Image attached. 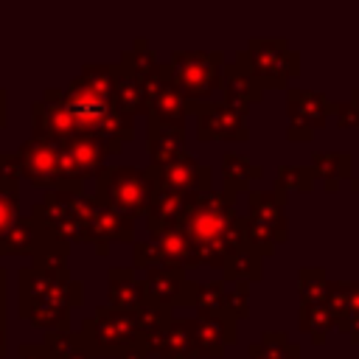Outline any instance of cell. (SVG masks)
I'll return each instance as SVG.
<instances>
[{
    "label": "cell",
    "mask_w": 359,
    "mask_h": 359,
    "mask_svg": "<svg viewBox=\"0 0 359 359\" xmlns=\"http://www.w3.org/2000/svg\"><path fill=\"white\" fill-rule=\"evenodd\" d=\"M62 104L79 135L98 137L115 151L135 137V118L123 115L112 95V65H84L62 90Z\"/></svg>",
    "instance_id": "1"
},
{
    "label": "cell",
    "mask_w": 359,
    "mask_h": 359,
    "mask_svg": "<svg viewBox=\"0 0 359 359\" xmlns=\"http://www.w3.org/2000/svg\"><path fill=\"white\" fill-rule=\"evenodd\" d=\"M180 227L196 247L199 264L210 269H222L230 258L247 247L244 238V216L236 210V196L224 191L188 194V205Z\"/></svg>",
    "instance_id": "2"
},
{
    "label": "cell",
    "mask_w": 359,
    "mask_h": 359,
    "mask_svg": "<svg viewBox=\"0 0 359 359\" xmlns=\"http://www.w3.org/2000/svg\"><path fill=\"white\" fill-rule=\"evenodd\" d=\"M84 303V283L70 275V269H39L25 266L20 269V292L17 306L20 317L28 320L34 328L59 334L70 325V311Z\"/></svg>",
    "instance_id": "3"
},
{
    "label": "cell",
    "mask_w": 359,
    "mask_h": 359,
    "mask_svg": "<svg viewBox=\"0 0 359 359\" xmlns=\"http://www.w3.org/2000/svg\"><path fill=\"white\" fill-rule=\"evenodd\" d=\"M157 191V180L151 168H137V165H104L95 174V199L121 213V216H146L151 196Z\"/></svg>",
    "instance_id": "4"
},
{
    "label": "cell",
    "mask_w": 359,
    "mask_h": 359,
    "mask_svg": "<svg viewBox=\"0 0 359 359\" xmlns=\"http://www.w3.org/2000/svg\"><path fill=\"white\" fill-rule=\"evenodd\" d=\"M17 154H20V165H22V180H28L34 188H45V194L48 191L84 194V182L73 171L62 143L28 135Z\"/></svg>",
    "instance_id": "5"
},
{
    "label": "cell",
    "mask_w": 359,
    "mask_h": 359,
    "mask_svg": "<svg viewBox=\"0 0 359 359\" xmlns=\"http://www.w3.org/2000/svg\"><path fill=\"white\" fill-rule=\"evenodd\" d=\"M222 50H171L163 73L188 104H208L213 101V93L222 90Z\"/></svg>",
    "instance_id": "6"
},
{
    "label": "cell",
    "mask_w": 359,
    "mask_h": 359,
    "mask_svg": "<svg viewBox=\"0 0 359 359\" xmlns=\"http://www.w3.org/2000/svg\"><path fill=\"white\" fill-rule=\"evenodd\" d=\"M233 62L264 90H280L289 79L300 76V53L292 50L283 36H252Z\"/></svg>",
    "instance_id": "7"
},
{
    "label": "cell",
    "mask_w": 359,
    "mask_h": 359,
    "mask_svg": "<svg viewBox=\"0 0 359 359\" xmlns=\"http://www.w3.org/2000/svg\"><path fill=\"white\" fill-rule=\"evenodd\" d=\"M79 334L95 359L101 356L121 359L126 351L143 345V331L135 311H121L112 306H98L90 317H84Z\"/></svg>",
    "instance_id": "8"
},
{
    "label": "cell",
    "mask_w": 359,
    "mask_h": 359,
    "mask_svg": "<svg viewBox=\"0 0 359 359\" xmlns=\"http://www.w3.org/2000/svg\"><path fill=\"white\" fill-rule=\"evenodd\" d=\"M244 238L261 258L272 255L286 238V196L272 191H252L247 194V216H244Z\"/></svg>",
    "instance_id": "9"
},
{
    "label": "cell",
    "mask_w": 359,
    "mask_h": 359,
    "mask_svg": "<svg viewBox=\"0 0 359 359\" xmlns=\"http://www.w3.org/2000/svg\"><path fill=\"white\" fill-rule=\"evenodd\" d=\"M31 222L36 230L65 241L67 247L84 244V224H81V194L70 191H48L42 202L31 208Z\"/></svg>",
    "instance_id": "10"
},
{
    "label": "cell",
    "mask_w": 359,
    "mask_h": 359,
    "mask_svg": "<svg viewBox=\"0 0 359 359\" xmlns=\"http://www.w3.org/2000/svg\"><path fill=\"white\" fill-rule=\"evenodd\" d=\"M143 283H146L149 300L157 303L165 311L194 309L196 306V289H199V283L196 280H188L185 269L177 266V264H171V261L157 258L154 264H149Z\"/></svg>",
    "instance_id": "11"
},
{
    "label": "cell",
    "mask_w": 359,
    "mask_h": 359,
    "mask_svg": "<svg viewBox=\"0 0 359 359\" xmlns=\"http://www.w3.org/2000/svg\"><path fill=\"white\" fill-rule=\"evenodd\" d=\"M286 115H289L286 137L292 143H309L314 137V132L325 126L328 115H334V101L314 90L289 87L286 90Z\"/></svg>",
    "instance_id": "12"
},
{
    "label": "cell",
    "mask_w": 359,
    "mask_h": 359,
    "mask_svg": "<svg viewBox=\"0 0 359 359\" xmlns=\"http://www.w3.org/2000/svg\"><path fill=\"white\" fill-rule=\"evenodd\" d=\"M81 224H84V244H93L98 255H107L109 241L135 244V219L104 208L95 196L87 194H81Z\"/></svg>",
    "instance_id": "13"
},
{
    "label": "cell",
    "mask_w": 359,
    "mask_h": 359,
    "mask_svg": "<svg viewBox=\"0 0 359 359\" xmlns=\"http://www.w3.org/2000/svg\"><path fill=\"white\" fill-rule=\"evenodd\" d=\"M185 320L191 334V359H216L224 353L227 345H236L238 339V323L227 314L196 311Z\"/></svg>",
    "instance_id": "14"
},
{
    "label": "cell",
    "mask_w": 359,
    "mask_h": 359,
    "mask_svg": "<svg viewBox=\"0 0 359 359\" xmlns=\"http://www.w3.org/2000/svg\"><path fill=\"white\" fill-rule=\"evenodd\" d=\"M157 185L160 188H168V191H177V194H205V191H213V168L199 163L196 157H191L188 151H180L163 163H154L149 165Z\"/></svg>",
    "instance_id": "15"
},
{
    "label": "cell",
    "mask_w": 359,
    "mask_h": 359,
    "mask_svg": "<svg viewBox=\"0 0 359 359\" xmlns=\"http://www.w3.org/2000/svg\"><path fill=\"white\" fill-rule=\"evenodd\" d=\"M188 112L196 115V137L199 140H250L247 115L233 109L224 101H208V104H188Z\"/></svg>",
    "instance_id": "16"
},
{
    "label": "cell",
    "mask_w": 359,
    "mask_h": 359,
    "mask_svg": "<svg viewBox=\"0 0 359 359\" xmlns=\"http://www.w3.org/2000/svg\"><path fill=\"white\" fill-rule=\"evenodd\" d=\"M31 135L45 137V140H56V143H65V140L79 135L73 118L67 115V109L62 104L59 87L45 90V95L31 104Z\"/></svg>",
    "instance_id": "17"
},
{
    "label": "cell",
    "mask_w": 359,
    "mask_h": 359,
    "mask_svg": "<svg viewBox=\"0 0 359 359\" xmlns=\"http://www.w3.org/2000/svg\"><path fill=\"white\" fill-rule=\"evenodd\" d=\"M196 311H216L227 314L236 323L250 317V283H227V280H210L199 283L196 289Z\"/></svg>",
    "instance_id": "18"
},
{
    "label": "cell",
    "mask_w": 359,
    "mask_h": 359,
    "mask_svg": "<svg viewBox=\"0 0 359 359\" xmlns=\"http://www.w3.org/2000/svg\"><path fill=\"white\" fill-rule=\"evenodd\" d=\"M146 95H149V115L146 121L185 129V115H188V101L180 95V90L168 81V76L160 70L151 81H146Z\"/></svg>",
    "instance_id": "19"
},
{
    "label": "cell",
    "mask_w": 359,
    "mask_h": 359,
    "mask_svg": "<svg viewBox=\"0 0 359 359\" xmlns=\"http://www.w3.org/2000/svg\"><path fill=\"white\" fill-rule=\"evenodd\" d=\"M325 303L337 320V331L359 345V280H328Z\"/></svg>",
    "instance_id": "20"
},
{
    "label": "cell",
    "mask_w": 359,
    "mask_h": 359,
    "mask_svg": "<svg viewBox=\"0 0 359 359\" xmlns=\"http://www.w3.org/2000/svg\"><path fill=\"white\" fill-rule=\"evenodd\" d=\"M62 149L67 151V160H70V165H73V171L79 174L81 182L90 180V177L95 180V174L107 165V157L118 154L112 146H107L104 140L90 137V135H76V137L65 140Z\"/></svg>",
    "instance_id": "21"
},
{
    "label": "cell",
    "mask_w": 359,
    "mask_h": 359,
    "mask_svg": "<svg viewBox=\"0 0 359 359\" xmlns=\"http://www.w3.org/2000/svg\"><path fill=\"white\" fill-rule=\"evenodd\" d=\"M222 95H224L222 98L224 104L247 115V109L264 98V87L250 73H244L236 62H230L222 67Z\"/></svg>",
    "instance_id": "22"
},
{
    "label": "cell",
    "mask_w": 359,
    "mask_h": 359,
    "mask_svg": "<svg viewBox=\"0 0 359 359\" xmlns=\"http://www.w3.org/2000/svg\"><path fill=\"white\" fill-rule=\"evenodd\" d=\"M107 283H109V306L121 309V311H137L143 303H149V292L146 283L135 278L132 269L126 266H112L107 272Z\"/></svg>",
    "instance_id": "23"
},
{
    "label": "cell",
    "mask_w": 359,
    "mask_h": 359,
    "mask_svg": "<svg viewBox=\"0 0 359 359\" xmlns=\"http://www.w3.org/2000/svg\"><path fill=\"white\" fill-rule=\"evenodd\" d=\"M112 95L115 104L123 115H149V95H146V81L123 70L121 65H112Z\"/></svg>",
    "instance_id": "24"
},
{
    "label": "cell",
    "mask_w": 359,
    "mask_h": 359,
    "mask_svg": "<svg viewBox=\"0 0 359 359\" xmlns=\"http://www.w3.org/2000/svg\"><path fill=\"white\" fill-rule=\"evenodd\" d=\"M151 238H154V247H157V252H160L163 261H171V264L182 266V269L202 266L194 241L188 238V233H185L180 224H174V227H163V230L151 233Z\"/></svg>",
    "instance_id": "25"
},
{
    "label": "cell",
    "mask_w": 359,
    "mask_h": 359,
    "mask_svg": "<svg viewBox=\"0 0 359 359\" xmlns=\"http://www.w3.org/2000/svg\"><path fill=\"white\" fill-rule=\"evenodd\" d=\"M185 205H188V196L185 194H177V191H168V188H160L154 191L151 196V205L146 210V227H149V236L163 230V227H174L182 222V213H185Z\"/></svg>",
    "instance_id": "26"
},
{
    "label": "cell",
    "mask_w": 359,
    "mask_h": 359,
    "mask_svg": "<svg viewBox=\"0 0 359 359\" xmlns=\"http://www.w3.org/2000/svg\"><path fill=\"white\" fill-rule=\"evenodd\" d=\"M219 171H222V182H224V194H250V185L252 180H261L264 168L250 163L244 154H236V151H227L222 154L219 160Z\"/></svg>",
    "instance_id": "27"
},
{
    "label": "cell",
    "mask_w": 359,
    "mask_h": 359,
    "mask_svg": "<svg viewBox=\"0 0 359 359\" xmlns=\"http://www.w3.org/2000/svg\"><path fill=\"white\" fill-rule=\"evenodd\" d=\"M182 146H185V129H174V126L146 121V151H149L151 165L185 151Z\"/></svg>",
    "instance_id": "28"
},
{
    "label": "cell",
    "mask_w": 359,
    "mask_h": 359,
    "mask_svg": "<svg viewBox=\"0 0 359 359\" xmlns=\"http://www.w3.org/2000/svg\"><path fill=\"white\" fill-rule=\"evenodd\" d=\"M311 168L317 171V180H323L325 191H339V182L351 180L353 157L348 151H314Z\"/></svg>",
    "instance_id": "29"
},
{
    "label": "cell",
    "mask_w": 359,
    "mask_h": 359,
    "mask_svg": "<svg viewBox=\"0 0 359 359\" xmlns=\"http://www.w3.org/2000/svg\"><path fill=\"white\" fill-rule=\"evenodd\" d=\"M123 70H129L132 76H137L140 81H151L154 76H160V70H163V65L157 62V56H154V50H151V45L140 36V39H135L123 53H121V62H118Z\"/></svg>",
    "instance_id": "30"
},
{
    "label": "cell",
    "mask_w": 359,
    "mask_h": 359,
    "mask_svg": "<svg viewBox=\"0 0 359 359\" xmlns=\"http://www.w3.org/2000/svg\"><path fill=\"white\" fill-rule=\"evenodd\" d=\"M250 359H300V345L289 339L286 331H264L247 348Z\"/></svg>",
    "instance_id": "31"
},
{
    "label": "cell",
    "mask_w": 359,
    "mask_h": 359,
    "mask_svg": "<svg viewBox=\"0 0 359 359\" xmlns=\"http://www.w3.org/2000/svg\"><path fill=\"white\" fill-rule=\"evenodd\" d=\"M300 331H306L317 345L325 339L328 331L337 328V320L325 300H300Z\"/></svg>",
    "instance_id": "32"
},
{
    "label": "cell",
    "mask_w": 359,
    "mask_h": 359,
    "mask_svg": "<svg viewBox=\"0 0 359 359\" xmlns=\"http://www.w3.org/2000/svg\"><path fill=\"white\" fill-rule=\"evenodd\" d=\"M39 244V230L31 222V216H20V222L11 227V233L0 241V255H34Z\"/></svg>",
    "instance_id": "33"
},
{
    "label": "cell",
    "mask_w": 359,
    "mask_h": 359,
    "mask_svg": "<svg viewBox=\"0 0 359 359\" xmlns=\"http://www.w3.org/2000/svg\"><path fill=\"white\" fill-rule=\"evenodd\" d=\"M261 275H264V269H261V255H258L252 247H244V250H238V252L230 258V264L224 266V278H222V280H227V283H238V280L252 283V280H261Z\"/></svg>",
    "instance_id": "34"
},
{
    "label": "cell",
    "mask_w": 359,
    "mask_h": 359,
    "mask_svg": "<svg viewBox=\"0 0 359 359\" xmlns=\"http://www.w3.org/2000/svg\"><path fill=\"white\" fill-rule=\"evenodd\" d=\"M317 182V171L311 165H278L275 174V191L278 194H289V191H303L309 194Z\"/></svg>",
    "instance_id": "35"
},
{
    "label": "cell",
    "mask_w": 359,
    "mask_h": 359,
    "mask_svg": "<svg viewBox=\"0 0 359 359\" xmlns=\"http://www.w3.org/2000/svg\"><path fill=\"white\" fill-rule=\"evenodd\" d=\"M20 182H3L0 180V241L11 233V227L20 222Z\"/></svg>",
    "instance_id": "36"
},
{
    "label": "cell",
    "mask_w": 359,
    "mask_h": 359,
    "mask_svg": "<svg viewBox=\"0 0 359 359\" xmlns=\"http://www.w3.org/2000/svg\"><path fill=\"white\" fill-rule=\"evenodd\" d=\"M45 345L53 351V356H56V359H95V356L87 351V345H84L81 334L59 331V334H50V337L45 339Z\"/></svg>",
    "instance_id": "37"
},
{
    "label": "cell",
    "mask_w": 359,
    "mask_h": 359,
    "mask_svg": "<svg viewBox=\"0 0 359 359\" xmlns=\"http://www.w3.org/2000/svg\"><path fill=\"white\" fill-rule=\"evenodd\" d=\"M297 283H300V300H325L328 294V278L320 266H303Z\"/></svg>",
    "instance_id": "38"
},
{
    "label": "cell",
    "mask_w": 359,
    "mask_h": 359,
    "mask_svg": "<svg viewBox=\"0 0 359 359\" xmlns=\"http://www.w3.org/2000/svg\"><path fill=\"white\" fill-rule=\"evenodd\" d=\"M0 180H3V182H20V180H22L20 154H8V151H0Z\"/></svg>",
    "instance_id": "39"
},
{
    "label": "cell",
    "mask_w": 359,
    "mask_h": 359,
    "mask_svg": "<svg viewBox=\"0 0 359 359\" xmlns=\"http://www.w3.org/2000/svg\"><path fill=\"white\" fill-rule=\"evenodd\" d=\"M132 258H135L137 269H146L149 264H154L160 258V252H157V247L151 241H135L132 244Z\"/></svg>",
    "instance_id": "40"
},
{
    "label": "cell",
    "mask_w": 359,
    "mask_h": 359,
    "mask_svg": "<svg viewBox=\"0 0 359 359\" xmlns=\"http://www.w3.org/2000/svg\"><path fill=\"white\" fill-rule=\"evenodd\" d=\"M334 115H337V123L345 129V126H356L359 129V107H353L351 101H334Z\"/></svg>",
    "instance_id": "41"
},
{
    "label": "cell",
    "mask_w": 359,
    "mask_h": 359,
    "mask_svg": "<svg viewBox=\"0 0 359 359\" xmlns=\"http://www.w3.org/2000/svg\"><path fill=\"white\" fill-rule=\"evenodd\" d=\"M20 359H56L53 351L45 345V342H28V345H20Z\"/></svg>",
    "instance_id": "42"
},
{
    "label": "cell",
    "mask_w": 359,
    "mask_h": 359,
    "mask_svg": "<svg viewBox=\"0 0 359 359\" xmlns=\"http://www.w3.org/2000/svg\"><path fill=\"white\" fill-rule=\"evenodd\" d=\"M0 325H6V272L0 269Z\"/></svg>",
    "instance_id": "43"
},
{
    "label": "cell",
    "mask_w": 359,
    "mask_h": 359,
    "mask_svg": "<svg viewBox=\"0 0 359 359\" xmlns=\"http://www.w3.org/2000/svg\"><path fill=\"white\" fill-rule=\"evenodd\" d=\"M8 123V98H6V90L0 87V129H6Z\"/></svg>",
    "instance_id": "44"
},
{
    "label": "cell",
    "mask_w": 359,
    "mask_h": 359,
    "mask_svg": "<svg viewBox=\"0 0 359 359\" xmlns=\"http://www.w3.org/2000/svg\"><path fill=\"white\" fill-rule=\"evenodd\" d=\"M149 353H146V348L143 345H137V348H132V351H126L121 359H146Z\"/></svg>",
    "instance_id": "45"
},
{
    "label": "cell",
    "mask_w": 359,
    "mask_h": 359,
    "mask_svg": "<svg viewBox=\"0 0 359 359\" xmlns=\"http://www.w3.org/2000/svg\"><path fill=\"white\" fill-rule=\"evenodd\" d=\"M6 351H8V345H6V325H0V359L6 356Z\"/></svg>",
    "instance_id": "46"
},
{
    "label": "cell",
    "mask_w": 359,
    "mask_h": 359,
    "mask_svg": "<svg viewBox=\"0 0 359 359\" xmlns=\"http://www.w3.org/2000/svg\"><path fill=\"white\" fill-rule=\"evenodd\" d=\"M348 101H351L353 107H359V87H356V90H351V95H348Z\"/></svg>",
    "instance_id": "47"
},
{
    "label": "cell",
    "mask_w": 359,
    "mask_h": 359,
    "mask_svg": "<svg viewBox=\"0 0 359 359\" xmlns=\"http://www.w3.org/2000/svg\"><path fill=\"white\" fill-rule=\"evenodd\" d=\"M351 191H353V194H359V180H353V182H351Z\"/></svg>",
    "instance_id": "48"
}]
</instances>
